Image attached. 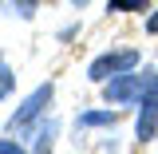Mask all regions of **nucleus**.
Here are the masks:
<instances>
[{
  "mask_svg": "<svg viewBox=\"0 0 158 154\" xmlns=\"http://www.w3.org/2000/svg\"><path fill=\"white\" fill-rule=\"evenodd\" d=\"M111 8H115V12H142L146 0H111Z\"/></svg>",
  "mask_w": 158,
  "mask_h": 154,
  "instance_id": "obj_6",
  "label": "nucleus"
},
{
  "mask_svg": "<svg viewBox=\"0 0 158 154\" xmlns=\"http://www.w3.org/2000/svg\"><path fill=\"white\" fill-rule=\"evenodd\" d=\"M115 123H118L115 111H87V115H79L75 127H115Z\"/></svg>",
  "mask_w": 158,
  "mask_h": 154,
  "instance_id": "obj_5",
  "label": "nucleus"
},
{
  "mask_svg": "<svg viewBox=\"0 0 158 154\" xmlns=\"http://www.w3.org/2000/svg\"><path fill=\"white\" fill-rule=\"evenodd\" d=\"M52 123H48V131H40V154H52Z\"/></svg>",
  "mask_w": 158,
  "mask_h": 154,
  "instance_id": "obj_9",
  "label": "nucleus"
},
{
  "mask_svg": "<svg viewBox=\"0 0 158 154\" xmlns=\"http://www.w3.org/2000/svg\"><path fill=\"white\" fill-rule=\"evenodd\" d=\"M146 28H150V32H158V12H154L150 20H146Z\"/></svg>",
  "mask_w": 158,
  "mask_h": 154,
  "instance_id": "obj_11",
  "label": "nucleus"
},
{
  "mask_svg": "<svg viewBox=\"0 0 158 154\" xmlns=\"http://www.w3.org/2000/svg\"><path fill=\"white\" fill-rule=\"evenodd\" d=\"M4 4H8V8H16V12H20L24 20L32 16V12H36V0H4Z\"/></svg>",
  "mask_w": 158,
  "mask_h": 154,
  "instance_id": "obj_7",
  "label": "nucleus"
},
{
  "mask_svg": "<svg viewBox=\"0 0 158 154\" xmlns=\"http://www.w3.org/2000/svg\"><path fill=\"white\" fill-rule=\"evenodd\" d=\"M146 91V71L142 75H111L103 79V99L107 103H131V99H142Z\"/></svg>",
  "mask_w": 158,
  "mask_h": 154,
  "instance_id": "obj_4",
  "label": "nucleus"
},
{
  "mask_svg": "<svg viewBox=\"0 0 158 154\" xmlns=\"http://www.w3.org/2000/svg\"><path fill=\"white\" fill-rule=\"evenodd\" d=\"M52 95H56V87H52V83H44V87H36L32 95H28L24 103H20V111H16L12 119H8V131H12V135H20V131H28V123L44 115V107L52 103Z\"/></svg>",
  "mask_w": 158,
  "mask_h": 154,
  "instance_id": "obj_2",
  "label": "nucleus"
},
{
  "mask_svg": "<svg viewBox=\"0 0 158 154\" xmlns=\"http://www.w3.org/2000/svg\"><path fill=\"white\" fill-rule=\"evenodd\" d=\"M71 4H79V8H83V4H87V0H71Z\"/></svg>",
  "mask_w": 158,
  "mask_h": 154,
  "instance_id": "obj_12",
  "label": "nucleus"
},
{
  "mask_svg": "<svg viewBox=\"0 0 158 154\" xmlns=\"http://www.w3.org/2000/svg\"><path fill=\"white\" fill-rule=\"evenodd\" d=\"M135 63H138V52H135V48H123V52H107V56L91 59L87 75L95 79V83H103V79H111V75H123V71H131Z\"/></svg>",
  "mask_w": 158,
  "mask_h": 154,
  "instance_id": "obj_3",
  "label": "nucleus"
},
{
  "mask_svg": "<svg viewBox=\"0 0 158 154\" xmlns=\"http://www.w3.org/2000/svg\"><path fill=\"white\" fill-rule=\"evenodd\" d=\"M0 154H24V146H16V142H0Z\"/></svg>",
  "mask_w": 158,
  "mask_h": 154,
  "instance_id": "obj_10",
  "label": "nucleus"
},
{
  "mask_svg": "<svg viewBox=\"0 0 158 154\" xmlns=\"http://www.w3.org/2000/svg\"><path fill=\"white\" fill-rule=\"evenodd\" d=\"M154 127H158V71L146 67V91H142V107H138L135 131H138V138L146 142V138H154Z\"/></svg>",
  "mask_w": 158,
  "mask_h": 154,
  "instance_id": "obj_1",
  "label": "nucleus"
},
{
  "mask_svg": "<svg viewBox=\"0 0 158 154\" xmlns=\"http://www.w3.org/2000/svg\"><path fill=\"white\" fill-rule=\"evenodd\" d=\"M8 91H12V71H8V67L0 63V99L8 95Z\"/></svg>",
  "mask_w": 158,
  "mask_h": 154,
  "instance_id": "obj_8",
  "label": "nucleus"
}]
</instances>
